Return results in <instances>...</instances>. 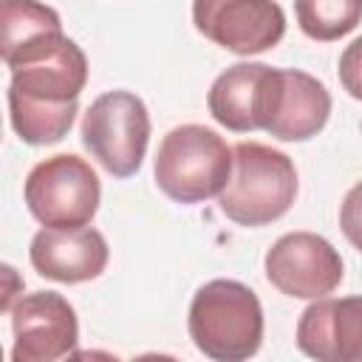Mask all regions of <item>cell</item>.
<instances>
[{"label":"cell","mask_w":362,"mask_h":362,"mask_svg":"<svg viewBox=\"0 0 362 362\" xmlns=\"http://www.w3.org/2000/svg\"><path fill=\"white\" fill-rule=\"evenodd\" d=\"M331 116L325 85L297 68H266L257 93V130L280 141H305L317 136Z\"/></svg>","instance_id":"obj_7"},{"label":"cell","mask_w":362,"mask_h":362,"mask_svg":"<svg viewBox=\"0 0 362 362\" xmlns=\"http://www.w3.org/2000/svg\"><path fill=\"white\" fill-rule=\"evenodd\" d=\"M232 147L204 124L173 127L156 153V184L175 204H201L223 192L232 178Z\"/></svg>","instance_id":"obj_3"},{"label":"cell","mask_w":362,"mask_h":362,"mask_svg":"<svg viewBox=\"0 0 362 362\" xmlns=\"http://www.w3.org/2000/svg\"><path fill=\"white\" fill-rule=\"evenodd\" d=\"M266 277L269 283L297 300L328 297L342 283V257L339 252L314 232H288L272 243L266 252Z\"/></svg>","instance_id":"obj_8"},{"label":"cell","mask_w":362,"mask_h":362,"mask_svg":"<svg viewBox=\"0 0 362 362\" xmlns=\"http://www.w3.org/2000/svg\"><path fill=\"white\" fill-rule=\"evenodd\" d=\"M23 198L28 212L42 223L54 229H74L88 226L99 209L102 187L93 167L74 156L59 153L31 167Z\"/></svg>","instance_id":"obj_5"},{"label":"cell","mask_w":362,"mask_h":362,"mask_svg":"<svg viewBox=\"0 0 362 362\" xmlns=\"http://www.w3.org/2000/svg\"><path fill=\"white\" fill-rule=\"evenodd\" d=\"M189 337L218 362H243L260 351L263 308L257 294L238 280H209L189 303Z\"/></svg>","instance_id":"obj_1"},{"label":"cell","mask_w":362,"mask_h":362,"mask_svg":"<svg viewBox=\"0 0 362 362\" xmlns=\"http://www.w3.org/2000/svg\"><path fill=\"white\" fill-rule=\"evenodd\" d=\"M339 226H342V235L348 238V243L356 252H362V181H356L348 189V195L342 198Z\"/></svg>","instance_id":"obj_17"},{"label":"cell","mask_w":362,"mask_h":362,"mask_svg":"<svg viewBox=\"0 0 362 362\" xmlns=\"http://www.w3.org/2000/svg\"><path fill=\"white\" fill-rule=\"evenodd\" d=\"M76 113H79V99L54 105V102H34V99L8 93L11 127L25 144H34V147L62 141L68 136Z\"/></svg>","instance_id":"obj_14"},{"label":"cell","mask_w":362,"mask_h":362,"mask_svg":"<svg viewBox=\"0 0 362 362\" xmlns=\"http://www.w3.org/2000/svg\"><path fill=\"white\" fill-rule=\"evenodd\" d=\"M297 348L317 362H362V294L314 300L297 320Z\"/></svg>","instance_id":"obj_11"},{"label":"cell","mask_w":362,"mask_h":362,"mask_svg":"<svg viewBox=\"0 0 362 362\" xmlns=\"http://www.w3.org/2000/svg\"><path fill=\"white\" fill-rule=\"evenodd\" d=\"M294 14L305 37L334 42L362 23V0H294Z\"/></svg>","instance_id":"obj_15"},{"label":"cell","mask_w":362,"mask_h":362,"mask_svg":"<svg viewBox=\"0 0 362 362\" xmlns=\"http://www.w3.org/2000/svg\"><path fill=\"white\" fill-rule=\"evenodd\" d=\"M150 141V113L133 90H107L96 96L82 119L85 150L116 178L139 173Z\"/></svg>","instance_id":"obj_6"},{"label":"cell","mask_w":362,"mask_h":362,"mask_svg":"<svg viewBox=\"0 0 362 362\" xmlns=\"http://www.w3.org/2000/svg\"><path fill=\"white\" fill-rule=\"evenodd\" d=\"M192 23L206 40L240 57L269 51L286 34V14L274 0H192Z\"/></svg>","instance_id":"obj_9"},{"label":"cell","mask_w":362,"mask_h":362,"mask_svg":"<svg viewBox=\"0 0 362 362\" xmlns=\"http://www.w3.org/2000/svg\"><path fill=\"white\" fill-rule=\"evenodd\" d=\"M339 85L348 96L362 102V37H356L339 54Z\"/></svg>","instance_id":"obj_18"},{"label":"cell","mask_w":362,"mask_h":362,"mask_svg":"<svg viewBox=\"0 0 362 362\" xmlns=\"http://www.w3.org/2000/svg\"><path fill=\"white\" fill-rule=\"evenodd\" d=\"M266 68V62H238L212 82L206 107L218 124L232 133L257 130V93Z\"/></svg>","instance_id":"obj_13"},{"label":"cell","mask_w":362,"mask_h":362,"mask_svg":"<svg viewBox=\"0 0 362 362\" xmlns=\"http://www.w3.org/2000/svg\"><path fill=\"white\" fill-rule=\"evenodd\" d=\"M11 68L8 93L34 102H76L88 82L85 51L62 31H45L3 57Z\"/></svg>","instance_id":"obj_4"},{"label":"cell","mask_w":362,"mask_h":362,"mask_svg":"<svg viewBox=\"0 0 362 362\" xmlns=\"http://www.w3.org/2000/svg\"><path fill=\"white\" fill-rule=\"evenodd\" d=\"M28 257L37 274L48 280L85 283L105 272L110 249L105 235L93 226H74V229L45 226L31 238Z\"/></svg>","instance_id":"obj_12"},{"label":"cell","mask_w":362,"mask_h":362,"mask_svg":"<svg viewBox=\"0 0 362 362\" xmlns=\"http://www.w3.org/2000/svg\"><path fill=\"white\" fill-rule=\"evenodd\" d=\"M0 23H3V40H0L3 57L45 31H62L59 14L40 0H3Z\"/></svg>","instance_id":"obj_16"},{"label":"cell","mask_w":362,"mask_h":362,"mask_svg":"<svg viewBox=\"0 0 362 362\" xmlns=\"http://www.w3.org/2000/svg\"><path fill=\"white\" fill-rule=\"evenodd\" d=\"M14 362H54L71 356L79 342L74 305L57 291H31L8 308Z\"/></svg>","instance_id":"obj_10"},{"label":"cell","mask_w":362,"mask_h":362,"mask_svg":"<svg viewBox=\"0 0 362 362\" xmlns=\"http://www.w3.org/2000/svg\"><path fill=\"white\" fill-rule=\"evenodd\" d=\"M232 178L218 195L221 212L249 229L283 218L297 195L294 161L260 141H240L232 147Z\"/></svg>","instance_id":"obj_2"}]
</instances>
